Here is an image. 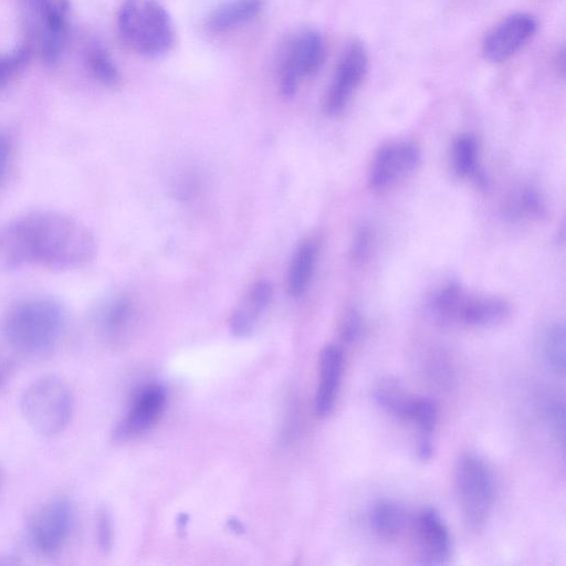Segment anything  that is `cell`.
Returning <instances> with one entry per match:
<instances>
[{
  "label": "cell",
  "instance_id": "277c9868",
  "mask_svg": "<svg viewBox=\"0 0 566 566\" xmlns=\"http://www.w3.org/2000/svg\"><path fill=\"white\" fill-rule=\"evenodd\" d=\"M20 409L34 431L51 437L62 432L70 423L74 398L69 385L61 377L45 375L24 390Z\"/></svg>",
  "mask_w": 566,
  "mask_h": 566
},
{
  "label": "cell",
  "instance_id": "30bf717a",
  "mask_svg": "<svg viewBox=\"0 0 566 566\" xmlns=\"http://www.w3.org/2000/svg\"><path fill=\"white\" fill-rule=\"evenodd\" d=\"M421 159L418 146L402 140L382 146L371 163L369 184L374 189H385L416 169Z\"/></svg>",
  "mask_w": 566,
  "mask_h": 566
},
{
  "label": "cell",
  "instance_id": "d4e9b609",
  "mask_svg": "<svg viewBox=\"0 0 566 566\" xmlns=\"http://www.w3.org/2000/svg\"><path fill=\"white\" fill-rule=\"evenodd\" d=\"M31 48L21 45L0 54V90L6 87L24 69L31 57Z\"/></svg>",
  "mask_w": 566,
  "mask_h": 566
},
{
  "label": "cell",
  "instance_id": "2e32d148",
  "mask_svg": "<svg viewBox=\"0 0 566 566\" xmlns=\"http://www.w3.org/2000/svg\"><path fill=\"white\" fill-rule=\"evenodd\" d=\"M262 10V0H229L216 8L208 19L214 32H226L254 19Z\"/></svg>",
  "mask_w": 566,
  "mask_h": 566
},
{
  "label": "cell",
  "instance_id": "52a82bcc",
  "mask_svg": "<svg viewBox=\"0 0 566 566\" xmlns=\"http://www.w3.org/2000/svg\"><path fill=\"white\" fill-rule=\"evenodd\" d=\"M74 524V509L65 497L46 501L31 516L28 524L30 545L39 554L53 556L67 543Z\"/></svg>",
  "mask_w": 566,
  "mask_h": 566
},
{
  "label": "cell",
  "instance_id": "ffe728a7",
  "mask_svg": "<svg viewBox=\"0 0 566 566\" xmlns=\"http://www.w3.org/2000/svg\"><path fill=\"white\" fill-rule=\"evenodd\" d=\"M376 400L388 413L401 421H410L416 396L405 392L401 386L391 379H385L376 388Z\"/></svg>",
  "mask_w": 566,
  "mask_h": 566
},
{
  "label": "cell",
  "instance_id": "4dcf8cb0",
  "mask_svg": "<svg viewBox=\"0 0 566 566\" xmlns=\"http://www.w3.org/2000/svg\"><path fill=\"white\" fill-rule=\"evenodd\" d=\"M369 231L366 228H361L355 237L354 243H353V258L357 261H360L365 258V255L368 253L369 248Z\"/></svg>",
  "mask_w": 566,
  "mask_h": 566
},
{
  "label": "cell",
  "instance_id": "f1b7e54d",
  "mask_svg": "<svg viewBox=\"0 0 566 566\" xmlns=\"http://www.w3.org/2000/svg\"><path fill=\"white\" fill-rule=\"evenodd\" d=\"M520 207H523L524 212L533 216H541L544 213V202L539 195L532 188H526L520 196Z\"/></svg>",
  "mask_w": 566,
  "mask_h": 566
},
{
  "label": "cell",
  "instance_id": "e0dca14e",
  "mask_svg": "<svg viewBox=\"0 0 566 566\" xmlns=\"http://www.w3.org/2000/svg\"><path fill=\"white\" fill-rule=\"evenodd\" d=\"M373 531L382 539H397L407 525L405 509L391 500H380L375 503L369 516Z\"/></svg>",
  "mask_w": 566,
  "mask_h": 566
},
{
  "label": "cell",
  "instance_id": "ba28073f",
  "mask_svg": "<svg viewBox=\"0 0 566 566\" xmlns=\"http://www.w3.org/2000/svg\"><path fill=\"white\" fill-rule=\"evenodd\" d=\"M368 69V55L364 45L352 42L342 53L331 84L328 86L324 108L331 116L344 112L360 86Z\"/></svg>",
  "mask_w": 566,
  "mask_h": 566
},
{
  "label": "cell",
  "instance_id": "8992f818",
  "mask_svg": "<svg viewBox=\"0 0 566 566\" xmlns=\"http://www.w3.org/2000/svg\"><path fill=\"white\" fill-rule=\"evenodd\" d=\"M325 46L321 34L303 30L293 34L282 46L276 63L279 88L284 97H292L300 84L323 64Z\"/></svg>",
  "mask_w": 566,
  "mask_h": 566
},
{
  "label": "cell",
  "instance_id": "603a6c76",
  "mask_svg": "<svg viewBox=\"0 0 566 566\" xmlns=\"http://www.w3.org/2000/svg\"><path fill=\"white\" fill-rule=\"evenodd\" d=\"M479 148L476 139L470 134L458 136L452 146V166L462 178L474 175L478 166Z\"/></svg>",
  "mask_w": 566,
  "mask_h": 566
},
{
  "label": "cell",
  "instance_id": "44dd1931",
  "mask_svg": "<svg viewBox=\"0 0 566 566\" xmlns=\"http://www.w3.org/2000/svg\"><path fill=\"white\" fill-rule=\"evenodd\" d=\"M539 353L544 365L555 374L565 371V328L563 324L555 323L544 332Z\"/></svg>",
  "mask_w": 566,
  "mask_h": 566
},
{
  "label": "cell",
  "instance_id": "484cf974",
  "mask_svg": "<svg viewBox=\"0 0 566 566\" xmlns=\"http://www.w3.org/2000/svg\"><path fill=\"white\" fill-rule=\"evenodd\" d=\"M96 541L98 547L107 553L113 547L114 527L109 511L105 506H99L95 515Z\"/></svg>",
  "mask_w": 566,
  "mask_h": 566
},
{
  "label": "cell",
  "instance_id": "83f0119b",
  "mask_svg": "<svg viewBox=\"0 0 566 566\" xmlns=\"http://www.w3.org/2000/svg\"><path fill=\"white\" fill-rule=\"evenodd\" d=\"M548 423L556 438L564 449L565 443V419H564V405L562 402H554L548 407Z\"/></svg>",
  "mask_w": 566,
  "mask_h": 566
},
{
  "label": "cell",
  "instance_id": "f546056e",
  "mask_svg": "<svg viewBox=\"0 0 566 566\" xmlns=\"http://www.w3.org/2000/svg\"><path fill=\"white\" fill-rule=\"evenodd\" d=\"M12 158V145L3 133H0V186L7 179Z\"/></svg>",
  "mask_w": 566,
  "mask_h": 566
},
{
  "label": "cell",
  "instance_id": "9a60e30c",
  "mask_svg": "<svg viewBox=\"0 0 566 566\" xmlns=\"http://www.w3.org/2000/svg\"><path fill=\"white\" fill-rule=\"evenodd\" d=\"M511 314L510 304L496 296H463L455 321L470 326L488 327L503 323Z\"/></svg>",
  "mask_w": 566,
  "mask_h": 566
},
{
  "label": "cell",
  "instance_id": "cb8c5ba5",
  "mask_svg": "<svg viewBox=\"0 0 566 566\" xmlns=\"http://www.w3.org/2000/svg\"><path fill=\"white\" fill-rule=\"evenodd\" d=\"M463 293L458 284L449 283L439 290L431 298L430 310L440 321H455Z\"/></svg>",
  "mask_w": 566,
  "mask_h": 566
},
{
  "label": "cell",
  "instance_id": "3957f363",
  "mask_svg": "<svg viewBox=\"0 0 566 566\" xmlns=\"http://www.w3.org/2000/svg\"><path fill=\"white\" fill-rule=\"evenodd\" d=\"M117 29L129 49L148 57L167 53L175 39L170 15L157 0H124Z\"/></svg>",
  "mask_w": 566,
  "mask_h": 566
},
{
  "label": "cell",
  "instance_id": "7402d4cb",
  "mask_svg": "<svg viewBox=\"0 0 566 566\" xmlns=\"http://www.w3.org/2000/svg\"><path fill=\"white\" fill-rule=\"evenodd\" d=\"M85 62L95 80L104 85H114L119 80V71L107 52L99 43H92L85 52Z\"/></svg>",
  "mask_w": 566,
  "mask_h": 566
},
{
  "label": "cell",
  "instance_id": "8fae6325",
  "mask_svg": "<svg viewBox=\"0 0 566 566\" xmlns=\"http://www.w3.org/2000/svg\"><path fill=\"white\" fill-rule=\"evenodd\" d=\"M166 402V391L160 385H148L133 400L124 418L114 430L118 441L132 439L147 431L160 417Z\"/></svg>",
  "mask_w": 566,
  "mask_h": 566
},
{
  "label": "cell",
  "instance_id": "7c38bea8",
  "mask_svg": "<svg viewBox=\"0 0 566 566\" xmlns=\"http://www.w3.org/2000/svg\"><path fill=\"white\" fill-rule=\"evenodd\" d=\"M418 554L422 563L444 564L451 552L449 530L440 513L433 507L423 509L416 521Z\"/></svg>",
  "mask_w": 566,
  "mask_h": 566
},
{
  "label": "cell",
  "instance_id": "1f68e13d",
  "mask_svg": "<svg viewBox=\"0 0 566 566\" xmlns=\"http://www.w3.org/2000/svg\"><path fill=\"white\" fill-rule=\"evenodd\" d=\"M32 21L36 22L43 12L52 4L53 0H23Z\"/></svg>",
  "mask_w": 566,
  "mask_h": 566
},
{
  "label": "cell",
  "instance_id": "4fadbf2b",
  "mask_svg": "<svg viewBox=\"0 0 566 566\" xmlns=\"http://www.w3.org/2000/svg\"><path fill=\"white\" fill-rule=\"evenodd\" d=\"M343 352L336 345H326L318 357V384L315 394V411L319 417L334 408L343 373Z\"/></svg>",
  "mask_w": 566,
  "mask_h": 566
},
{
  "label": "cell",
  "instance_id": "5bb4252c",
  "mask_svg": "<svg viewBox=\"0 0 566 566\" xmlns=\"http://www.w3.org/2000/svg\"><path fill=\"white\" fill-rule=\"evenodd\" d=\"M273 296V286L266 280L255 282L238 304L230 317V331L235 337L249 336L255 328L260 316L269 306Z\"/></svg>",
  "mask_w": 566,
  "mask_h": 566
},
{
  "label": "cell",
  "instance_id": "5b68a950",
  "mask_svg": "<svg viewBox=\"0 0 566 566\" xmlns=\"http://www.w3.org/2000/svg\"><path fill=\"white\" fill-rule=\"evenodd\" d=\"M454 481L464 524L472 531H480L494 505L495 482L492 470L479 455L465 453L457 462Z\"/></svg>",
  "mask_w": 566,
  "mask_h": 566
},
{
  "label": "cell",
  "instance_id": "ac0fdd59",
  "mask_svg": "<svg viewBox=\"0 0 566 566\" xmlns=\"http://www.w3.org/2000/svg\"><path fill=\"white\" fill-rule=\"evenodd\" d=\"M316 247L312 241L303 242L292 259L286 287L291 296L302 295L308 286L316 261Z\"/></svg>",
  "mask_w": 566,
  "mask_h": 566
},
{
  "label": "cell",
  "instance_id": "4316f807",
  "mask_svg": "<svg viewBox=\"0 0 566 566\" xmlns=\"http://www.w3.org/2000/svg\"><path fill=\"white\" fill-rule=\"evenodd\" d=\"M361 331V318L359 313L355 308H348L339 324L340 338L346 343L355 342Z\"/></svg>",
  "mask_w": 566,
  "mask_h": 566
},
{
  "label": "cell",
  "instance_id": "7a4b0ae2",
  "mask_svg": "<svg viewBox=\"0 0 566 566\" xmlns=\"http://www.w3.org/2000/svg\"><path fill=\"white\" fill-rule=\"evenodd\" d=\"M65 312L53 298L35 297L13 306L2 322L6 342L25 355L48 353L59 340Z\"/></svg>",
  "mask_w": 566,
  "mask_h": 566
},
{
  "label": "cell",
  "instance_id": "9c48e42d",
  "mask_svg": "<svg viewBox=\"0 0 566 566\" xmlns=\"http://www.w3.org/2000/svg\"><path fill=\"white\" fill-rule=\"evenodd\" d=\"M537 22L528 13H513L502 20L484 39L486 60L500 63L512 57L536 32Z\"/></svg>",
  "mask_w": 566,
  "mask_h": 566
},
{
  "label": "cell",
  "instance_id": "6da1fadb",
  "mask_svg": "<svg viewBox=\"0 0 566 566\" xmlns=\"http://www.w3.org/2000/svg\"><path fill=\"white\" fill-rule=\"evenodd\" d=\"M95 253L96 242L90 230L61 212L28 213L0 228V266L4 269H77Z\"/></svg>",
  "mask_w": 566,
  "mask_h": 566
},
{
  "label": "cell",
  "instance_id": "d6a6232c",
  "mask_svg": "<svg viewBox=\"0 0 566 566\" xmlns=\"http://www.w3.org/2000/svg\"><path fill=\"white\" fill-rule=\"evenodd\" d=\"M9 373L10 367L7 360L0 357V388L7 382Z\"/></svg>",
  "mask_w": 566,
  "mask_h": 566
},
{
  "label": "cell",
  "instance_id": "d6986e66",
  "mask_svg": "<svg viewBox=\"0 0 566 566\" xmlns=\"http://www.w3.org/2000/svg\"><path fill=\"white\" fill-rule=\"evenodd\" d=\"M133 307L127 297H117L97 314V327L108 340H116L125 333L132 318Z\"/></svg>",
  "mask_w": 566,
  "mask_h": 566
}]
</instances>
